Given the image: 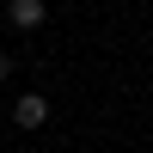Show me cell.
I'll use <instances>...</instances> for the list:
<instances>
[{"mask_svg":"<svg viewBox=\"0 0 153 153\" xmlns=\"http://www.w3.org/2000/svg\"><path fill=\"white\" fill-rule=\"evenodd\" d=\"M49 19V0H6V25L12 31H43Z\"/></svg>","mask_w":153,"mask_h":153,"instance_id":"obj_1","label":"cell"},{"mask_svg":"<svg viewBox=\"0 0 153 153\" xmlns=\"http://www.w3.org/2000/svg\"><path fill=\"white\" fill-rule=\"evenodd\" d=\"M12 123H19V129H43L49 123V98L43 92H19L12 98Z\"/></svg>","mask_w":153,"mask_h":153,"instance_id":"obj_2","label":"cell"},{"mask_svg":"<svg viewBox=\"0 0 153 153\" xmlns=\"http://www.w3.org/2000/svg\"><path fill=\"white\" fill-rule=\"evenodd\" d=\"M6 80H12V55L0 49V86H6Z\"/></svg>","mask_w":153,"mask_h":153,"instance_id":"obj_3","label":"cell"}]
</instances>
